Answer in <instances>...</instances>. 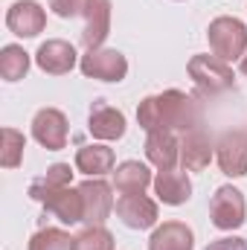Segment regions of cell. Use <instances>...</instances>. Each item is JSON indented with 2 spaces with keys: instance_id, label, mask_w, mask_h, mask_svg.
I'll return each instance as SVG.
<instances>
[{
  "instance_id": "6da1fadb",
  "label": "cell",
  "mask_w": 247,
  "mask_h": 250,
  "mask_svg": "<svg viewBox=\"0 0 247 250\" xmlns=\"http://www.w3.org/2000/svg\"><path fill=\"white\" fill-rule=\"evenodd\" d=\"M204 111L195 96L184 90H163L157 96H145L137 108V123L145 134L154 131H192L201 128Z\"/></svg>"
},
{
  "instance_id": "7a4b0ae2",
  "label": "cell",
  "mask_w": 247,
  "mask_h": 250,
  "mask_svg": "<svg viewBox=\"0 0 247 250\" xmlns=\"http://www.w3.org/2000/svg\"><path fill=\"white\" fill-rule=\"evenodd\" d=\"M186 70H189V79L198 84V90L206 96H218L236 87L233 67L221 62L218 56H192Z\"/></svg>"
},
{
  "instance_id": "3957f363",
  "label": "cell",
  "mask_w": 247,
  "mask_h": 250,
  "mask_svg": "<svg viewBox=\"0 0 247 250\" xmlns=\"http://www.w3.org/2000/svg\"><path fill=\"white\" fill-rule=\"evenodd\" d=\"M29 198L44 204V209L50 215H56L62 224H79L84 218V204H82V192L73 187H35L29 184Z\"/></svg>"
},
{
  "instance_id": "277c9868",
  "label": "cell",
  "mask_w": 247,
  "mask_h": 250,
  "mask_svg": "<svg viewBox=\"0 0 247 250\" xmlns=\"http://www.w3.org/2000/svg\"><path fill=\"white\" fill-rule=\"evenodd\" d=\"M206 38H209V47H212V56H218L221 62H236L242 59L247 50V29L239 18H215L206 29Z\"/></svg>"
},
{
  "instance_id": "5b68a950",
  "label": "cell",
  "mask_w": 247,
  "mask_h": 250,
  "mask_svg": "<svg viewBox=\"0 0 247 250\" xmlns=\"http://www.w3.org/2000/svg\"><path fill=\"white\" fill-rule=\"evenodd\" d=\"M209 218L218 230H239L247 218L245 195L236 187H218L209 201Z\"/></svg>"
},
{
  "instance_id": "8992f818",
  "label": "cell",
  "mask_w": 247,
  "mask_h": 250,
  "mask_svg": "<svg viewBox=\"0 0 247 250\" xmlns=\"http://www.w3.org/2000/svg\"><path fill=\"white\" fill-rule=\"evenodd\" d=\"M215 154H218V166L227 178H245L247 175V134L233 128L224 131L215 143Z\"/></svg>"
},
{
  "instance_id": "52a82bcc",
  "label": "cell",
  "mask_w": 247,
  "mask_h": 250,
  "mask_svg": "<svg viewBox=\"0 0 247 250\" xmlns=\"http://www.w3.org/2000/svg\"><path fill=\"white\" fill-rule=\"evenodd\" d=\"M82 73L99 82H123L128 76V62L120 50H87L82 56Z\"/></svg>"
},
{
  "instance_id": "ba28073f",
  "label": "cell",
  "mask_w": 247,
  "mask_h": 250,
  "mask_svg": "<svg viewBox=\"0 0 247 250\" xmlns=\"http://www.w3.org/2000/svg\"><path fill=\"white\" fill-rule=\"evenodd\" d=\"M82 204H84V224L87 227H99V224H105L108 221V215H111V209H114V195H111V187L105 184V181H99V178H93V181H84L82 187Z\"/></svg>"
},
{
  "instance_id": "9c48e42d",
  "label": "cell",
  "mask_w": 247,
  "mask_h": 250,
  "mask_svg": "<svg viewBox=\"0 0 247 250\" xmlns=\"http://www.w3.org/2000/svg\"><path fill=\"white\" fill-rule=\"evenodd\" d=\"M32 137L47 151H62L67 146V117L59 108H41L32 117Z\"/></svg>"
},
{
  "instance_id": "30bf717a",
  "label": "cell",
  "mask_w": 247,
  "mask_h": 250,
  "mask_svg": "<svg viewBox=\"0 0 247 250\" xmlns=\"http://www.w3.org/2000/svg\"><path fill=\"white\" fill-rule=\"evenodd\" d=\"M6 26H9V32H15L21 38H35L47 26V12L35 0H18L6 12Z\"/></svg>"
},
{
  "instance_id": "8fae6325",
  "label": "cell",
  "mask_w": 247,
  "mask_h": 250,
  "mask_svg": "<svg viewBox=\"0 0 247 250\" xmlns=\"http://www.w3.org/2000/svg\"><path fill=\"white\" fill-rule=\"evenodd\" d=\"M117 215L123 218V224L131 227V230H148V227L157 224V204L148 195H143V192L123 195L117 201Z\"/></svg>"
},
{
  "instance_id": "7c38bea8",
  "label": "cell",
  "mask_w": 247,
  "mask_h": 250,
  "mask_svg": "<svg viewBox=\"0 0 247 250\" xmlns=\"http://www.w3.org/2000/svg\"><path fill=\"white\" fill-rule=\"evenodd\" d=\"M108 35H111V0H90L84 9L82 44L87 50H99Z\"/></svg>"
},
{
  "instance_id": "4fadbf2b",
  "label": "cell",
  "mask_w": 247,
  "mask_h": 250,
  "mask_svg": "<svg viewBox=\"0 0 247 250\" xmlns=\"http://www.w3.org/2000/svg\"><path fill=\"white\" fill-rule=\"evenodd\" d=\"M87 131L96 140H120L125 134V114L111 108L108 102L96 99L90 105V117H87Z\"/></svg>"
},
{
  "instance_id": "5bb4252c",
  "label": "cell",
  "mask_w": 247,
  "mask_h": 250,
  "mask_svg": "<svg viewBox=\"0 0 247 250\" xmlns=\"http://www.w3.org/2000/svg\"><path fill=\"white\" fill-rule=\"evenodd\" d=\"M35 64L50 73V76H64L76 67V47L67 44L62 38H53V41H44L35 53Z\"/></svg>"
},
{
  "instance_id": "9a60e30c",
  "label": "cell",
  "mask_w": 247,
  "mask_h": 250,
  "mask_svg": "<svg viewBox=\"0 0 247 250\" xmlns=\"http://www.w3.org/2000/svg\"><path fill=\"white\" fill-rule=\"evenodd\" d=\"M212 140L206 137L204 128H192L186 131L181 140V160H184L186 172H204L212 160Z\"/></svg>"
},
{
  "instance_id": "2e32d148",
  "label": "cell",
  "mask_w": 247,
  "mask_h": 250,
  "mask_svg": "<svg viewBox=\"0 0 247 250\" xmlns=\"http://www.w3.org/2000/svg\"><path fill=\"white\" fill-rule=\"evenodd\" d=\"M154 192L163 204L169 207H181L192 198V181L186 172H178V169H160L157 178H154Z\"/></svg>"
},
{
  "instance_id": "e0dca14e",
  "label": "cell",
  "mask_w": 247,
  "mask_h": 250,
  "mask_svg": "<svg viewBox=\"0 0 247 250\" xmlns=\"http://www.w3.org/2000/svg\"><path fill=\"white\" fill-rule=\"evenodd\" d=\"M145 157L157 169H175V163L181 157V140L175 137V131H154V134H148Z\"/></svg>"
},
{
  "instance_id": "ac0fdd59",
  "label": "cell",
  "mask_w": 247,
  "mask_h": 250,
  "mask_svg": "<svg viewBox=\"0 0 247 250\" xmlns=\"http://www.w3.org/2000/svg\"><path fill=\"white\" fill-rule=\"evenodd\" d=\"M192 245L195 236L184 221H166L148 239V250H192Z\"/></svg>"
},
{
  "instance_id": "d6986e66",
  "label": "cell",
  "mask_w": 247,
  "mask_h": 250,
  "mask_svg": "<svg viewBox=\"0 0 247 250\" xmlns=\"http://www.w3.org/2000/svg\"><path fill=\"white\" fill-rule=\"evenodd\" d=\"M76 169L90 178H102L114 172V151L108 146H82L76 151Z\"/></svg>"
},
{
  "instance_id": "ffe728a7",
  "label": "cell",
  "mask_w": 247,
  "mask_h": 250,
  "mask_svg": "<svg viewBox=\"0 0 247 250\" xmlns=\"http://www.w3.org/2000/svg\"><path fill=\"white\" fill-rule=\"evenodd\" d=\"M148 184H151V172L140 160H125V163L117 166V172H114V187H117V192H123V195H137V192H143Z\"/></svg>"
},
{
  "instance_id": "44dd1931",
  "label": "cell",
  "mask_w": 247,
  "mask_h": 250,
  "mask_svg": "<svg viewBox=\"0 0 247 250\" xmlns=\"http://www.w3.org/2000/svg\"><path fill=\"white\" fill-rule=\"evenodd\" d=\"M26 70H29V53L18 44H6L0 53V76L6 82H18L26 76Z\"/></svg>"
},
{
  "instance_id": "7402d4cb",
  "label": "cell",
  "mask_w": 247,
  "mask_h": 250,
  "mask_svg": "<svg viewBox=\"0 0 247 250\" xmlns=\"http://www.w3.org/2000/svg\"><path fill=\"white\" fill-rule=\"evenodd\" d=\"M0 140H3V146H0V163H3V169H15V166H21V160H23V148H26L23 134L15 131V128H3V131H0Z\"/></svg>"
},
{
  "instance_id": "603a6c76",
  "label": "cell",
  "mask_w": 247,
  "mask_h": 250,
  "mask_svg": "<svg viewBox=\"0 0 247 250\" xmlns=\"http://www.w3.org/2000/svg\"><path fill=\"white\" fill-rule=\"evenodd\" d=\"M73 242L76 239H70V233L59 227H44L29 239V250H73Z\"/></svg>"
},
{
  "instance_id": "cb8c5ba5",
  "label": "cell",
  "mask_w": 247,
  "mask_h": 250,
  "mask_svg": "<svg viewBox=\"0 0 247 250\" xmlns=\"http://www.w3.org/2000/svg\"><path fill=\"white\" fill-rule=\"evenodd\" d=\"M73 250H114V236L99 224V227H84L76 242H73Z\"/></svg>"
},
{
  "instance_id": "d4e9b609",
  "label": "cell",
  "mask_w": 247,
  "mask_h": 250,
  "mask_svg": "<svg viewBox=\"0 0 247 250\" xmlns=\"http://www.w3.org/2000/svg\"><path fill=\"white\" fill-rule=\"evenodd\" d=\"M70 178H73V169H70V163H53L50 169H47V175L44 178H38V181H32L35 187H70Z\"/></svg>"
},
{
  "instance_id": "484cf974",
  "label": "cell",
  "mask_w": 247,
  "mask_h": 250,
  "mask_svg": "<svg viewBox=\"0 0 247 250\" xmlns=\"http://www.w3.org/2000/svg\"><path fill=\"white\" fill-rule=\"evenodd\" d=\"M87 3H90V0H50V9H53L59 18L70 21V18H79V15H84Z\"/></svg>"
},
{
  "instance_id": "4316f807",
  "label": "cell",
  "mask_w": 247,
  "mask_h": 250,
  "mask_svg": "<svg viewBox=\"0 0 247 250\" xmlns=\"http://www.w3.org/2000/svg\"><path fill=\"white\" fill-rule=\"evenodd\" d=\"M204 250H247V239H239V236L215 239V242H209Z\"/></svg>"
},
{
  "instance_id": "83f0119b",
  "label": "cell",
  "mask_w": 247,
  "mask_h": 250,
  "mask_svg": "<svg viewBox=\"0 0 247 250\" xmlns=\"http://www.w3.org/2000/svg\"><path fill=\"white\" fill-rule=\"evenodd\" d=\"M242 73H245V76H247V56H245V59H242Z\"/></svg>"
}]
</instances>
